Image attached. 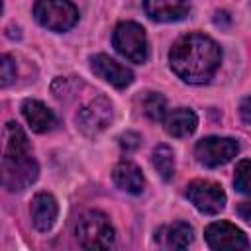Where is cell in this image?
Masks as SVG:
<instances>
[{"mask_svg": "<svg viewBox=\"0 0 251 251\" xmlns=\"http://www.w3.org/2000/svg\"><path fill=\"white\" fill-rule=\"evenodd\" d=\"M222 61V51L218 43L204 33H188L178 37L171 51L169 63L178 78L190 84L208 82Z\"/></svg>", "mask_w": 251, "mask_h": 251, "instance_id": "1", "label": "cell"}, {"mask_svg": "<svg viewBox=\"0 0 251 251\" xmlns=\"http://www.w3.org/2000/svg\"><path fill=\"white\" fill-rule=\"evenodd\" d=\"M76 239L84 249H108L114 243V227L106 214L90 210L76 224Z\"/></svg>", "mask_w": 251, "mask_h": 251, "instance_id": "2", "label": "cell"}, {"mask_svg": "<svg viewBox=\"0 0 251 251\" xmlns=\"http://www.w3.org/2000/svg\"><path fill=\"white\" fill-rule=\"evenodd\" d=\"M112 43H114V49L127 61L137 63V65L147 61V55H149L147 35L139 24L135 22L118 24L112 33Z\"/></svg>", "mask_w": 251, "mask_h": 251, "instance_id": "3", "label": "cell"}, {"mask_svg": "<svg viewBox=\"0 0 251 251\" xmlns=\"http://www.w3.org/2000/svg\"><path fill=\"white\" fill-rule=\"evenodd\" d=\"M33 16L51 31H67L78 22V10L69 0H35Z\"/></svg>", "mask_w": 251, "mask_h": 251, "instance_id": "4", "label": "cell"}, {"mask_svg": "<svg viewBox=\"0 0 251 251\" xmlns=\"http://www.w3.org/2000/svg\"><path fill=\"white\" fill-rule=\"evenodd\" d=\"M39 167L31 155L2 157V182L10 192H20L35 182Z\"/></svg>", "mask_w": 251, "mask_h": 251, "instance_id": "5", "label": "cell"}, {"mask_svg": "<svg viewBox=\"0 0 251 251\" xmlns=\"http://www.w3.org/2000/svg\"><path fill=\"white\" fill-rule=\"evenodd\" d=\"M194 153H196L198 163L214 169V167H222V165L229 163L239 153V143L231 137L210 135L196 143Z\"/></svg>", "mask_w": 251, "mask_h": 251, "instance_id": "6", "label": "cell"}, {"mask_svg": "<svg viewBox=\"0 0 251 251\" xmlns=\"http://www.w3.org/2000/svg\"><path fill=\"white\" fill-rule=\"evenodd\" d=\"M112 118H114L112 102L106 96H96L86 106H82L78 110V114H76V126H78V129L84 135L94 137V135H98L100 131H104L110 126Z\"/></svg>", "mask_w": 251, "mask_h": 251, "instance_id": "7", "label": "cell"}, {"mask_svg": "<svg viewBox=\"0 0 251 251\" xmlns=\"http://www.w3.org/2000/svg\"><path fill=\"white\" fill-rule=\"evenodd\" d=\"M186 196L202 214H218L226 206V192L212 180H192L186 186Z\"/></svg>", "mask_w": 251, "mask_h": 251, "instance_id": "8", "label": "cell"}, {"mask_svg": "<svg viewBox=\"0 0 251 251\" xmlns=\"http://www.w3.org/2000/svg\"><path fill=\"white\" fill-rule=\"evenodd\" d=\"M204 237L208 241V245L212 249H227V251H241V249H249L251 243L247 239V235L233 224L229 222H214L206 227Z\"/></svg>", "mask_w": 251, "mask_h": 251, "instance_id": "9", "label": "cell"}, {"mask_svg": "<svg viewBox=\"0 0 251 251\" xmlns=\"http://www.w3.org/2000/svg\"><path fill=\"white\" fill-rule=\"evenodd\" d=\"M90 67H92L94 75H98L102 80L110 82L116 88H126L133 82V73L127 67L120 65L118 61H114L112 57H108L104 53L94 55L90 59Z\"/></svg>", "mask_w": 251, "mask_h": 251, "instance_id": "10", "label": "cell"}, {"mask_svg": "<svg viewBox=\"0 0 251 251\" xmlns=\"http://www.w3.org/2000/svg\"><path fill=\"white\" fill-rule=\"evenodd\" d=\"M143 8L155 22H178L190 12L188 0H145Z\"/></svg>", "mask_w": 251, "mask_h": 251, "instance_id": "11", "label": "cell"}, {"mask_svg": "<svg viewBox=\"0 0 251 251\" xmlns=\"http://www.w3.org/2000/svg\"><path fill=\"white\" fill-rule=\"evenodd\" d=\"M29 212H31V222H33L35 229L47 231V229H51V226L57 220L59 204L49 192H39V194L33 196Z\"/></svg>", "mask_w": 251, "mask_h": 251, "instance_id": "12", "label": "cell"}, {"mask_svg": "<svg viewBox=\"0 0 251 251\" xmlns=\"http://www.w3.org/2000/svg\"><path fill=\"white\" fill-rule=\"evenodd\" d=\"M22 114L25 118V122L29 124V127L35 131V133H47L51 131L55 126H57V118L55 114L39 100H33V98H27L24 100L22 104Z\"/></svg>", "mask_w": 251, "mask_h": 251, "instance_id": "13", "label": "cell"}, {"mask_svg": "<svg viewBox=\"0 0 251 251\" xmlns=\"http://www.w3.org/2000/svg\"><path fill=\"white\" fill-rule=\"evenodd\" d=\"M112 178L118 188L129 194H141V190L145 188V178L141 175V169L131 161H120L112 171Z\"/></svg>", "mask_w": 251, "mask_h": 251, "instance_id": "14", "label": "cell"}, {"mask_svg": "<svg viewBox=\"0 0 251 251\" xmlns=\"http://www.w3.org/2000/svg\"><path fill=\"white\" fill-rule=\"evenodd\" d=\"M165 124V131L173 137H188L194 133L196 126H198V118L190 108H176L173 112H169L163 120Z\"/></svg>", "mask_w": 251, "mask_h": 251, "instance_id": "15", "label": "cell"}, {"mask_svg": "<svg viewBox=\"0 0 251 251\" xmlns=\"http://www.w3.org/2000/svg\"><path fill=\"white\" fill-rule=\"evenodd\" d=\"M157 239L167 249H186L194 239V231L186 222H175L159 229Z\"/></svg>", "mask_w": 251, "mask_h": 251, "instance_id": "16", "label": "cell"}, {"mask_svg": "<svg viewBox=\"0 0 251 251\" xmlns=\"http://www.w3.org/2000/svg\"><path fill=\"white\" fill-rule=\"evenodd\" d=\"M24 155H29L27 137L18 124L8 122L4 127V157H24Z\"/></svg>", "mask_w": 251, "mask_h": 251, "instance_id": "17", "label": "cell"}, {"mask_svg": "<svg viewBox=\"0 0 251 251\" xmlns=\"http://www.w3.org/2000/svg\"><path fill=\"white\" fill-rule=\"evenodd\" d=\"M153 167L163 180H171L175 175V153L169 145H157L153 149Z\"/></svg>", "mask_w": 251, "mask_h": 251, "instance_id": "18", "label": "cell"}, {"mask_svg": "<svg viewBox=\"0 0 251 251\" xmlns=\"http://www.w3.org/2000/svg\"><path fill=\"white\" fill-rule=\"evenodd\" d=\"M143 112L147 114L149 120L161 122L167 116V100L159 92H147L143 98Z\"/></svg>", "mask_w": 251, "mask_h": 251, "instance_id": "19", "label": "cell"}, {"mask_svg": "<svg viewBox=\"0 0 251 251\" xmlns=\"http://www.w3.org/2000/svg\"><path fill=\"white\" fill-rule=\"evenodd\" d=\"M233 184L241 194L251 196V159H243L237 163L233 173Z\"/></svg>", "mask_w": 251, "mask_h": 251, "instance_id": "20", "label": "cell"}, {"mask_svg": "<svg viewBox=\"0 0 251 251\" xmlns=\"http://www.w3.org/2000/svg\"><path fill=\"white\" fill-rule=\"evenodd\" d=\"M0 84L2 86H8L14 82L16 78V63L12 61L10 55H2V63H0Z\"/></svg>", "mask_w": 251, "mask_h": 251, "instance_id": "21", "label": "cell"}, {"mask_svg": "<svg viewBox=\"0 0 251 251\" xmlns=\"http://www.w3.org/2000/svg\"><path fill=\"white\" fill-rule=\"evenodd\" d=\"M118 141H120V147H122L124 151H133V149L139 147L141 137H139L137 133H133V131H126V133H122V135L118 137Z\"/></svg>", "mask_w": 251, "mask_h": 251, "instance_id": "22", "label": "cell"}, {"mask_svg": "<svg viewBox=\"0 0 251 251\" xmlns=\"http://www.w3.org/2000/svg\"><path fill=\"white\" fill-rule=\"evenodd\" d=\"M239 116H241L243 124L251 126V96H249V98H245V100L239 104Z\"/></svg>", "mask_w": 251, "mask_h": 251, "instance_id": "23", "label": "cell"}, {"mask_svg": "<svg viewBox=\"0 0 251 251\" xmlns=\"http://www.w3.org/2000/svg\"><path fill=\"white\" fill-rule=\"evenodd\" d=\"M237 214H239L247 224H251V202H241V204L237 206Z\"/></svg>", "mask_w": 251, "mask_h": 251, "instance_id": "24", "label": "cell"}]
</instances>
